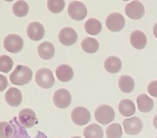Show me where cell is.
<instances>
[{
	"label": "cell",
	"mask_w": 157,
	"mask_h": 138,
	"mask_svg": "<svg viewBox=\"0 0 157 138\" xmlns=\"http://www.w3.org/2000/svg\"><path fill=\"white\" fill-rule=\"evenodd\" d=\"M33 71L29 67L19 64L10 74L9 79L12 84L22 86L28 84L31 81Z\"/></svg>",
	"instance_id": "cell-1"
},
{
	"label": "cell",
	"mask_w": 157,
	"mask_h": 138,
	"mask_svg": "<svg viewBox=\"0 0 157 138\" xmlns=\"http://www.w3.org/2000/svg\"><path fill=\"white\" fill-rule=\"evenodd\" d=\"M94 117L98 123L105 125L113 121L115 112L113 108L109 105H101L96 109Z\"/></svg>",
	"instance_id": "cell-2"
},
{
	"label": "cell",
	"mask_w": 157,
	"mask_h": 138,
	"mask_svg": "<svg viewBox=\"0 0 157 138\" xmlns=\"http://www.w3.org/2000/svg\"><path fill=\"white\" fill-rule=\"evenodd\" d=\"M35 81L40 87L44 89L50 88L55 83V79L52 71L45 67L36 72Z\"/></svg>",
	"instance_id": "cell-3"
},
{
	"label": "cell",
	"mask_w": 157,
	"mask_h": 138,
	"mask_svg": "<svg viewBox=\"0 0 157 138\" xmlns=\"http://www.w3.org/2000/svg\"><path fill=\"white\" fill-rule=\"evenodd\" d=\"M23 39L16 34H9L3 40L4 48L10 53H16L20 52L23 47Z\"/></svg>",
	"instance_id": "cell-4"
},
{
	"label": "cell",
	"mask_w": 157,
	"mask_h": 138,
	"mask_svg": "<svg viewBox=\"0 0 157 138\" xmlns=\"http://www.w3.org/2000/svg\"><path fill=\"white\" fill-rule=\"evenodd\" d=\"M67 12L71 18L76 21H80L86 17L87 8L83 2L75 1L69 3Z\"/></svg>",
	"instance_id": "cell-5"
},
{
	"label": "cell",
	"mask_w": 157,
	"mask_h": 138,
	"mask_svg": "<svg viewBox=\"0 0 157 138\" xmlns=\"http://www.w3.org/2000/svg\"><path fill=\"white\" fill-rule=\"evenodd\" d=\"M105 25L111 31L118 32L123 29L125 25V20L122 14L118 12L110 13L106 18Z\"/></svg>",
	"instance_id": "cell-6"
},
{
	"label": "cell",
	"mask_w": 157,
	"mask_h": 138,
	"mask_svg": "<svg viewBox=\"0 0 157 138\" xmlns=\"http://www.w3.org/2000/svg\"><path fill=\"white\" fill-rule=\"evenodd\" d=\"M71 117L74 123L78 126L87 124L91 118L89 110L86 107L82 106L75 107L71 112Z\"/></svg>",
	"instance_id": "cell-7"
},
{
	"label": "cell",
	"mask_w": 157,
	"mask_h": 138,
	"mask_svg": "<svg viewBox=\"0 0 157 138\" xmlns=\"http://www.w3.org/2000/svg\"><path fill=\"white\" fill-rule=\"evenodd\" d=\"M53 101L56 107L59 109H66L70 105L72 96L66 89H58L53 94Z\"/></svg>",
	"instance_id": "cell-8"
},
{
	"label": "cell",
	"mask_w": 157,
	"mask_h": 138,
	"mask_svg": "<svg viewBox=\"0 0 157 138\" xmlns=\"http://www.w3.org/2000/svg\"><path fill=\"white\" fill-rule=\"evenodd\" d=\"M125 13L131 19L141 18L145 13V7L143 4L138 1H133L127 4L124 8Z\"/></svg>",
	"instance_id": "cell-9"
},
{
	"label": "cell",
	"mask_w": 157,
	"mask_h": 138,
	"mask_svg": "<svg viewBox=\"0 0 157 138\" xmlns=\"http://www.w3.org/2000/svg\"><path fill=\"white\" fill-rule=\"evenodd\" d=\"M19 123L25 128H29L37 123L35 112L29 108H25L20 111L18 115Z\"/></svg>",
	"instance_id": "cell-10"
},
{
	"label": "cell",
	"mask_w": 157,
	"mask_h": 138,
	"mask_svg": "<svg viewBox=\"0 0 157 138\" xmlns=\"http://www.w3.org/2000/svg\"><path fill=\"white\" fill-rule=\"evenodd\" d=\"M123 126L125 132L129 135H137L139 134L143 127L141 120L137 117H132L123 120Z\"/></svg>",
	"instance_id": "cell-11"
},
{
	"label": "cell",
	"mask_w": 157,
	"mask_h": 138,
	"mask_svg": "<svg viewBox=\"0 0 157 138\" xmlns=\"http://www.w3.org/2000/svg\"><path fill=\"white\" fill-rule=\"evenodd\" d=\"M58 39L64 45H74L77 40L78 36L76 31L71 27H64L59 32Z\"/></svg>",
	"instance_id": "cell-12"
},
{
	"label": "cell",
	"mask_w": 157,
	"mask_h": 138,
	"mask_svg": "<svg viewBox=\"0 0 157 138\" xmlns=\"http://www.w3.org/2000/svg\"><path fill=\"white\" fill-rule=\"evenodd\" d=\"M26 33L29 39L33 40H41L45 34L44 26L38 21H33L30 23L26 29Z\"/></svg>",
	"instance_id": "cell-13"
},
{
	"label": "cell",
	"mask_w": 157,
	"mask_h": 138,
	"mask_svg": "<svg viewBox=\"0 0 157 138\" xmlns=\"http://www.w3.org/2000/svg\"><path fill=\"white\" fill-rule=\"evenodd\" d=\"M6 102L10 106L17 107L22 102V94L20 90L15 87H10L4 95Z\"/></svg>",
	"instance_id": "cell-14"
},
{
	"label": "cell",
	"mask_w": 157,
	"mask_h": 138,
	"mask_svg": "<svg viewBox=\"0 0 157 138\" xmlns=\"http://www.w3.org/2000/svg\"><path fill=\"white\" fill-rule=\"evenodd\" d=\"M9 123L12 124L14 129L13 135L11 138H31L27 134L26 129L23 126H21L20 125V123L17 121L16 117H14L12 120H10ZM34 138H47V137L45 136V135L44 133L39 131L37 136Z\"/></svg>",
	"instance_id": "cell-15"
},
{
	"label": "cell",
	"mask_w": 157,
	"mask_h": 138,
	"mask_svg": "<svg viewBox=\"0 0 157 138\" xmlns=\"http://www.w3.org/2000/svg\"><path fill=\"white\" fill-rule=\"evenodd\" d=\"M130 42L134 48L142 50L147 44L146 35L140 30H134L131 33Z\"/></svg>",
	"instance_id": "cell-16"
},
{
	"label": "cell",
	"mask_w": 157,
	"mask_h": 138,
	"mask_svg": "<svg viewBox=\"0 0 157 138\" xmlns=\"http://www.w3.org/2000/svg\"><path fill=\"white\" fill-rule=\"evenodd\" d=\"M56 75L58 79L62 82H67L70 81L74 76V71L72 68L66 64H60L57 66L55 70Z\"/></svg>",
	"instance_id": "cell-17"
},
{
	"label": "cell",
	"mask_w": 157,
	"mask_h": 138,
	"mask_svg": "<svg viewBox=\"0 0 157 138\" xmlns=\"http://www.w3.org/2000/svg\"><path fill=\"white\" fill-rule=\"evenodd\" d=\"M39 56L43 59L48 60L52 59L55 53L54 45L50 42H43L37 47Z\"/></svg>",
	"instance_id": "cell-18"
},
{
	"label": "cell",
	"mask_w": 157,
	"mask_h": 138,
	"mask_svg": "<svg viewBox=\"0 0 157 138\" xmlns=\"http://www.w3.org/2000/svg\"><path fill=\"white\" fill-rule=\"evenodd\" d=\"M104 67L105 71L109 73H117L121 69V61L118 56H110L105 59Z\"/></svg>",
	"instance_id": "cell-19"
},
{
	"label": "cell",
	"mask_w": 157,
	"mask_h": 138,
	"mask_svg": "<svg viewBox=\"0 0 157 138\" xmlns=\"http://www.w3.org/2000/svg\"><path fill=\"white\" fill-rule=\"evenodd\" d=\"M137 107L141 112L146 113L150 112L154 105V102L145 94H141L136 99Z\"/></svg>",
	"instance_id": "cell-20"
},
{
	"label": "cell",
	"mask_w": 157,
	"mask_h": 138,
	"mask_svg": "<svg viewBox=\"0 0 157 138\" xmlns=\"http://www.w3.org/2000/svg\"><path fill=\"white\" fill-rule=\"evenodd\" d=\"M118 110L123 116L130 117L135 113L136 107L131 100L129 99H124L119 102Z\"/></svg>",
	"instance_id": "cell-21"
},
{
	"label": "cell",
	"mask_w": 157,
	"mask_h": 138,
	"mask_svg": "<svg viewBox=\"0 0 157 138\" xmlns=\"http://www.w3.org/2000/svg\"><path fill=\"white\" fill-rule=\"evenodd\" d=\"M102 128L96 123H92L86 126L83 130L85 138H103Z\"/></svg>",
	"instance_id": "cell-22"
},
{
	"label": "cell",
	"mask_w": 157,
	"mask_h": 138,
	"mask_svg": "<svg viewBox=\"0 0 157 138\" xmlns=\"http://www.w3.org/2000/svg\"><path fill=\"white\" fill-rule=\"evenodd\" d=\"M81 46L82 50L85 52L88 53H94L99 49V44L96 39L90 37H86L82 40Z\"/></svg>",
	"instance_id": "cell-23"
},
{
	"label": "cell",
	"mask_w": 157,
	"mask_h": 138,
	"mask_svg": "<svg viewBox=\"0 0 157 138\" xmlns=\"http://www.w3.org/2000/svg\"><path fill=\"white\" fill-rule=\"evenodd\" d=\"M134 79L129 75H123L118 80V86L120 90L124 93H129L131 92L134 88Z\"/></svg>",
	"instance_id": "cell-24"
},
{
	"label": "cell",
	"mask_w": 157,
	"mask_h": 138,
	"mask_svg": "<svg viewBox=\"0 0 157 138\" xmlns=\"http://www.w3.org/2000/svg\"><path fill=\"white\" fill-rule=\"evenodd\" d=\"M102 29V25L99 20L94 18H89L85 23V29L90 35L98 34Z\"/></svg>",
	"instance_id": "cell-25"
},
{
	"label": "cell",
	"mask_w": 157,
	"mask_h": 138,
	"mask_svg": "<svg viewBox=\"0 0 157 138\" xmlns=\"http://www.w3.org/2000/svg\"><path fill=\"white\" fill-rule=\"evenodd\" d=\"M13 14L18 17L26 16L29 11V6L25 1H17L12 6Z\"/></svg>",
	"instance_id": "cell-26"
},
{
	"label": "cell",
	"mask_w": 157,
	"mask_h": 138,
	"mask_svg": "<svg viewBox=\"0 0 157 138\" xmlns=\"http://www.w3.org/2000/svg\"><path fill=\"white\" fill-rule=\"evenodd\" d=\"M105 132L107 138H121L123 135L121 126L117 123L109 125L106 128Z\"/></svg>",
	"instance_id": "cell-27"
},
{
	"label": "cell",
	"mask_w": 157,
	"mask_h": 138,
	"mask_svg": "<svg viewBox=\"0 0 157 138\" xmlns=\"http://www.w3.org/2000/svg\"><path fill=\"white\" fill-rule=\"evenodd\" d=\"M14 132V129L11 123L7 121L0 123V138H11Z\"/></svg>",
	"instance_id": "cell-28"
},
{
	"label": "cell",
	"mask_w": 157,
	"mask_h": 138,
	"mask_svg": "<svg viewBox=\"0 0 157 138\" xmlns=\"http://www.w3.org/2000/svg\"><path fill=\"white\" fill-rule=\"evenodd\" d=\"M48 10L53 13H60L64 9L65 2L63 0H49L47 2Z\"/></svg>",
	"instance_id": "cell-29"
},
{
	"label": "cell",
	"mask_w": 157,
	"mask_h": 138,
	"mask_svg": "<svg viewBox=\"0 0 157 138\" xmlns=\"http://www.w3.org/2000/svg\"><path fill=\"white\" fill-rule=\"evenodd\" d=\"M13 61L12 59L6 55L0 56V71L4 73L9 72L12 68Z\"/></svg>",
	"instance_id": "cell-30"
},
{
	"label": "cell",
	"mask_w": 157,
	"mask_h": 138,
	"mask_svg": "<svg viewBox=\"0 0 157 138\" xmlns=\"http://www.w3.org/2000/svg\"><path fill=\"white\" fill-rule=\"evenodd\" d=\"M148 92L153 97H157V80H153L148 85Z\"/></svg>",
	"instance_id": "cell-31"
},
{
	"label": "cell",
	"mask_w": 157,
	"mask_h": 138,
	"mask_svg": "<svg viewBox=\"0 0 157 138\" xmlns=\"http://www.w3.org/2000/svg\"><path fill=\"white\" fill-rule=\"evenodd\" d=\"M9 85L6 76L0 74V92L4 91Z\"/></svg>",
	"instance_id": "cell-32"
},
{
	"label": "cell",
	"mask_w": 157,
	"mask_h": 138,
	"mask_svg": "<svg viewBox=\"0 0 157 138\" xmlns=\"http://www.w3.org/2000/svg\"><path fill=\"white\" fill-rule=\"evenodd\" d=\"M153 34H154L155 37L157 39V22L155 23V25L153 26Z\"/></svg>",
	"instance_id": "cell-33"
},
{
	"label": "cell",
	"mask_w": 157,
	"mask_h": 138,
	"mask_svg": "<svg viewBox=\"0 0 157 138\" xmlns=\"http://www.w3.org/2000/svg\"><path fill=\"white\" fill-rule=\"evenodd\" d=\"M153 126H155V128L157 129V114L155 116V117L153 118Z\"/></svg>",
	"instance_id": "cell-34"
},
{
	"label": "cell",
	"mask_w": 157,
	"mask_h": 138,
	"mask_svg": "<svg viewBox=\"0 0 157 138\" xmlns=\"http://www.w3.org/2000/svg\"><path fill=\"white\" fill-rule=\"evenodd\" d=\"M71 138H82V137H80L79 136H74V137H72Z\"/></svg>",
	"instance_id": "cell-35"
},
{
	"label": "cell",
	"mask_w": 157,
	"mask_h": 138,
	"mask_svg": "<svg viewBox=\"0 0 157 138\" xmlns=\"http://www.w3.org/2000/svg\"><path fill=\"white\" fill-rule=\"evenodd\" d=\"M156 138H157V137H156Z\"/></svg>",
	"instance_id": "cell-36"
}]
</instances>
